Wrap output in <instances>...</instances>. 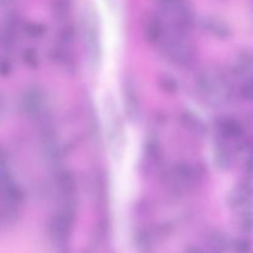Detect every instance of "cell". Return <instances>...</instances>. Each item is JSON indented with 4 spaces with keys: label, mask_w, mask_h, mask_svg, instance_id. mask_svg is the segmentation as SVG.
Returning a JSON list of instances; mask_svg holds the SVG:
<instances>
[{
    "label": "cell",
    "mask_w": 253,
    "mask_h": 253,
    "mask_svg": "<svg viewBox=\"0 0 253 253\" xmlns=\"http://www.w3.org/2000/svg\"><path fill=\"white\" fill-rule=\"evenodd\" d=\"M78 203H61L49 221V236L57 246H64L73 234Z\"/></svg>",
    "instance_id": "obj_1"
},
{
    "label": "cell",
    "mask_w": 253,
    "mask_h": 253,
    "mask_svg": "<svg viewBox=\"0 0 253 253\" xmlns=\"http://www.w3.org/2000/svg\"><path fill=\"white\" fill-rule=\"evenodd\" d=\"M162 52L172 63L179 67H189L195 61V51L187 35L169 32L161 43Z\"/></svg>",
    "instance_id": "obj_2"
},
{
    "label": "cell",
    "mask_w": 253,
    "mask_h": 253,
    "mask_svg": "<svg viewBox=\"0 0 253 253\" xmlns=\"http://www.w3.org/2000/svg\"><path fill=\"white\" fill-rule=\"evenodd\" d=\"M168 184L174 193H185L197 184V179L200 177L195 166L179 161L175 162L168 170Z\"/></svg>",
    "instance_id": "obj_3"
},
{
    "label": "cell",
    "mask_w": 253,
    "mask_h": 253,
    "mask_svg": "<svg viewBox=\"0 0 253 253\" xmlns=\"http://www.w3.org/2000/svg\"><path fill=\"white\" fill-rule=\"evenodd\" d=\"M83 34L86 59L89 62V66L93 69H96L101 61L100 34H99V26L96 24V20L90 15L85 17Z\"/></svg>",
    "instance_id": "obj_4"
},
{
    "label": "cell",
    "mask_w": 253,
    "mask_h": 253,
    "mask_svg": "<svg viewBox=\"0 0 253 253\" xmlns=\"http://www.w3.org/2000/svg\"><path fill=\"white\" fill-rule=\"evenodd\" d=\"M56 187L61 203H78V180L76 174L69 169L57 170L54 178Z\"/></svg>",
    "instance_id": "obj_5"
},
{
    "label": "cell",
    "mask_w": 253,
    "mask_h": 253,
    "mask_svg": "<svg viewBox=\"0 0 253 253\" xmlns=\"http://www.w3.org/2000/svg\"><path fill=\"white\" fill-rule=\"evenodd\" d=\"M215 130H216L217 137L220 140L226 141L229 143L239 142L245 136L244 125L235 116H220L215 121Z\"/></svg>",
    "instance_id": "obj_6"
},
{
    "label": "cell",
    "mask_w": 253,
    "mask_h": 253,
    "mask_svg": "<svg viewBox=\"0 0 253 253\" xmlns=\"http://www.w3.org/2000/svg\"><path fill=\"white\" fill-rule=\"evenodd\" d=\"M123 96L126 115H127V118L132 123H136V121L140 120L141 113H142V109H141V99L137 88H136L135 82L131 78H127V77L124 81Z\"/></svg>",
    "instance_id": "obj_7"
},
{
    "label": "cell",
    "mask_w": 253,
    "mask_h": 253,
    "mask_svg": "<svg viewBox=\"0 0 253 253\" xmlns=\"http://www.w3.org/2000/svg\"><path fill=\"white\" fill-rule=\"evenodd\" d=\"M227 204L235 211L245 209L253 204V185L250 182L237 184L227 197Z\"/></svg>",
    "instance_id": "obj_8"
},
{
    "label": "cell",
    "mask_w": 253,
    "mask_h": 253,
    "mask_svg": "<svg viewBox=\"0 0 253 253\" xmlns=\"http://www.w3.org/2000/svg\"><path fill=\"white\" fill-rule=\"evenodd\" d=\"M235 162L231 143L217 138L214 145V163L220 170H229Z\"/></svg>",
    "instance_id": "obj_9"
},
{
    "label": "cell",
    "mask_w": 253,
    "mask_h": 253,
    "mask_svg": "<svg viewBox=\"0 0 253 253\" xmlns=\"http://www.w3.org/2000/svg\"><path fill=\"white\" fill-rule=\"evenodd\" d=\"M232 74L236 78L242 79V82L253 79V51L244 49L237 54L232 66Z\"/></svg>",
    "instance_id": "obj_10"
},
{
    "label": "cell",
    "mask_w": 253,
    "mask_h": 253,
    "mask_svg": "<svg viewBox=\"0 0 253 253\" xmlns=\"http://www.w3.org/2000/svg\"><path fill=\"white\" fill-rule=\"evenodd\" d=\"M52 59H53V62L57 66L64 69L68 74L76 73L77 62L76 57L72 53L71 48H67V47L57 44L53 48V52H52Z\"/></svg>",
    "instance_id": "obj_11"
},
{
    "label": "cell",
    "mask_w": 253,
    "mask_h": 253,
    "mask_svg": "<svg viewBox=\"0 0 253 253\" xmlns=\"http://www.w3.org/2000/svg\"><path fill=\"white\" fill-rule=\"evenodd\" d=\"M143 158L150 168H156L162 162V147L157 138H148L143 148Z\"/></svg>",
    "instance_id": "obj_12"
},
{
    "label": "cell",
    "mask_w": 253,
    "mask_h": 253,
    "mask_svg": "<svg viewBox=\"0 0 253 253\" xmlns=\"http://www.w3.org/2000/svg\"><path fill=\"white\" fill-rule=\"evenodd\" d=\"M163 24L158 17H152L146 22L145 26V37L150 43L161 44L166 37Z\"/></svg>",
    "instance_id": "obj_13"
},
{
    "label": "cell",
    "mask_w": 253,
    "mask_h": 253,
    "mask_svg": "<svg viewBox=\"0 0 253 253\" xmlns=\"http://www.w3.org/2000/svg\"><path fill=\"white\" fill-rule=\"evenodd\" d=\"M180 123L184 126L185 130H188L189 132L194 133V135H203L205 132V125L202 120H200L198 116H195L194 114L190 113V111H183L180 114Z\"/></svg>",
    "instance_id": "obj_14"
},
{
    "label": "cell",
    "mask_w": 253,
    "mask_h": 253,
    "mask_svg": "<svg viewBox=\"0 0 253 253\" xmlns=\"http://www.w3.org/2000/svg\"><path fill=\"white\" fill-rule=\"evenodd\" d=\"M237 227L244 234L253 232V204L236 211Z\"/></svg>",
    "instance_id": "obj_15"
},
{
    "label": "cell",
    "mask_w": 253,
    "mask_h": 253,
    "mask_svg": "<svg viewBox=\"0 0 253 253\" xmlns=\"http://www.w3.org/2000/svg\"><path fill=\"white\" fill-rule=\"evenodd\" d=\"M209 246L215 253H224L229 247L227 237L220 231H212L209 235Z\"/></svg>",
    "instance_id": "obj_16"
},
{
    "label": "cell",
    "mask_w": 253,
    "mask_h": 253,
    "mask_svg": "<svg viewBox=\"0 0 253 253\" xmlns=\"http://www.w3.org/2000/svg\"><path fill=\"white\" fill-rule=\"evenodd\" d=\"M43 103H44L43 93H42L40 89L39 90H37V89L31 90L30 95L27 96V106H29L27 109L34 114L40 113V110H41L42 106H43Z\"/></svg>",
    "instance_id": "obj_17"
},
{
    "label": "cell",
    "mask_w": 253,
    "mask_h": 253,
    "mask_svg": "<svg viewBox=\"0 0 253 253\" xmlns=\"http://www.w3.org/2000/svg\"><path fill=\"white\" fill-rule=\"evenodd\" d=\"M137 247L140 253H153V242L152 237H151L150 232H147L146 230L140 231L137 234Z\"/></svg>",
    "instance_id": "obj_18"
},
{
    "label": "cell",
    "mask_w": 253,
    "mask_h": 253,
    "mask_svg": "<svg viewBox=\"0 0 253 253\" xmlns=\"http://www.w3.org/2000/svg\"><path fill=\"white\" fill-rule=\"evenodd\" d=\"M207 30L219 39H227L231 35L229 27L220 21H209L207 25Z\"/></svg>",
    "instance_id": "obj_19"
},
{
    "label": "cell",
    "mask_w": 253,
    "mask_h": 253,
    "mask_svg": "<svg viewBox=\"0 0 253 253\" xmlns=\"http://www.w3.org/2000/svg\"><path fill=\"white\" fill-rule=\"evenodd\" d=\"M160 85L167 93L173 94L178 90V82L175 81L174 77L169 76V74H165L161 77L160 79Z\"/></svg>",
    "instance_id": "obj_20"
},
{
    "label": "cell",
    "mask_w": 253,
    "mask_h": 253,
    "mask_svg": "<svg viewBox=\"0 0 253 253\" xmlns=\"http://www.w3.org/2000/svg\"><path fill=\"white\" fill-rule=\"evenodd\" d=\"M240 95L246 101H253V79L242 82L240 86Z\"/></svg>",
    "instance_id": "obj_21"
},
{
    "label": "cell",
    "mask_w": 253,
    "mask_h": 253,
    "mask_svg": "<svg viewBox=\"0 0 253 253\" xmlns=\"http://www.w3.org/2000/svg\"><path fill=\"white\" fill-rule=\"evenodd\" d=\"M234 250L236 253H251L252 252V242L251 240L246 237L236 240L234 244Z\"/></svg>",
    "instance_id": "obj_22"
},
{
    "label": "cell",
    "mask_w": 253,
    "mask_h": 253,
    "mask_svg": "<svg viewBox=\"0 0 253 253\" xmlns=\"http://www.w3.org/2000/svg\"><path fill=\"white\" fill-rule=\"evenodd\" d=\"M245 167H246L247 174H249L250 177H253V151L249 152V155H247Z\"/></svg>",
    "instance_id": "obj_23"
},
{
    "label": "cell",
    "mask_w": 253,
    "mask_h": 253,
    "mask_svg": "<svg viewBox=\"0 0 253 253\" xmlns=\"http://www.w3.org/2000/svg\"><path fill=\"white\" fill-rule=\"evenodd\" d=\"M252 119H253V115H252Z\"/></svg>",
    "instance_id": "obj_24"
}]
</instances>
